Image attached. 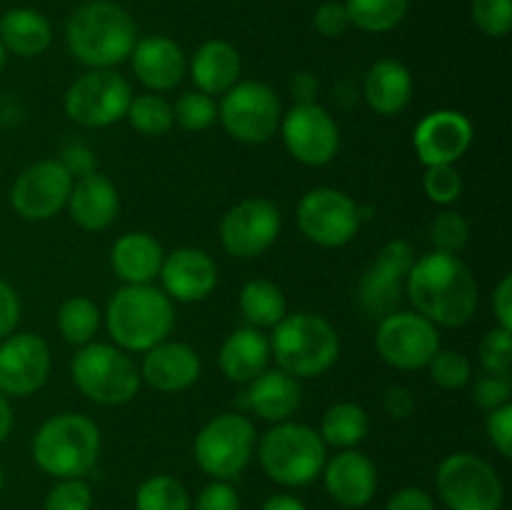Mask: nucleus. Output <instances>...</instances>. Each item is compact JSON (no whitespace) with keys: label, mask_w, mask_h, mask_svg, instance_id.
I'll return each instance as SVG.
<instances>
[{"label":"nucleus","mask_w":512,"mask_h":510,"mask_svg":"<svg viewBox=\"0 0 512 510\" xmlns=\"http://www.w3.org/2000/svg\"><path fill=\"white\" fill-rule=\"evenodd\" d=\"M475 138L473 123L460 110H433L425 115L413 133L415 155L425 168L430 165H455L470 150Z\"/></svg>","instance_id":"obj_19"},{"label":"nucleus","mask_w":512,"mask_h":510,"mask_svg":"<svg viewBox=\"0 0 512 510\" xmlns=\"http://www.w3.org/2000/svg\"><path fill=\"white\" fill-rule=\"evenodd\" d=\"M3 65H5V48L3 43H0V70H3Z\"/></svg>","instance_id":"obj_56"},{"label":"nucleus","mask_w":512,"mask_h":510,"mask_svg":"<svg viewBox=\"0 0 512 510\" xmlns=\"http://www.w3.org/2000/svg\"><path fill=\"white\" fill-rule=\"evenodd\" d=\"M325 493L340 508L360 510L378 493V468L373 460L360 450H338L333 458L325 460L323 473Z\"/></svg>","instance_id":"obj_21"},{"label":"nucleus","mask_w":512,"mask_h":510,"mask_svg":"<svg viewBox=\"0 0 512 510\" xmlns=\"http://www.w3.org/2000/svg\"><path fill=\"white\" fill-rule=\"evenodd\" d=\"M278 130L293 160L310 168L328 165L340 150L338 123L320 103H303L283 110Z\"/></svg>","instance_id":"obj_15"},{"label":"nucleus","mask_w":512,"mask_h":510,"mask_svg":"<svg viewBox=\"0 0 512 510\" xmlns=\"http://www.w3.org/2000/svg\"><path fill=\"white\" fill-rule=\"evenodd\" d=\"M5 485V473H3V465H0V490H3Z\"/></svg>","instance_id":"obj_57"},{"label":"nucleus","mask_w":512,"mask_h":510,"mask_svg":"<svg viewBox=\"0 0 512 510\" xmlns=\"http://www.w3.org/2000/svg\"><path fill=\"white\" fill-rule=\"evenodd\" d=\"M485 433L503 458H512V403L485 413Z\"/></svg>","instance_id":"obj_45"},{"label":"nucleus","mask_w":512,"mask_h":510,"mask_svg":"<svg viewBox=\"0 0 512 510\" xmlns=\"http://www.w3.org/2000/svg\"><path fill=\"white\" fill-rule=\"evenodd\" d=\"M70 375L80 393L105 408L128 405L140 393V368L130 353L113 343L80 345L70 360Z\"/></svg>","instance_id":"obj_7"},{"label":"nucleus","mask_w":512,"mask_h":510,"mask_svg":"<svg viewBox=\"0 0 512 510\" xmlns=\"http://www.w3.org/2000/svg\"><path fill=\"white\" fill-rule=\"evenodd\" d=\"M283 230V215L268 198H245L220 220V243L233 258L250 260L268 253Z\"/></svg>","instance_id":"obj_16"},{"label":"nucleus","mask_w":512,"mask_h":510,"mask_svg":"<svg viewBox=\"0 0 512 510\" xmlns=\"http://www.w3.org/2000/svg\"><path fill=\"white\" fill-rule=\"evenodd\" d=\"M73 190V175L58 158L38 160L20 170L10 188V205L15 213L30 223H43L55 218L68 205Z\"/></svg>","instance_id":"obj_17"},{"label":"nucleus","mask_w":512,"mask_h":510,"mask_svg":"<svg viewBox=\"0 0 512 510\" xmlns=\"http://www.w3.org/2000/svg\"><path fill=\"white\" fill-rule=\"evenodd\" d=\"M405 298L435 328H463L478 313L480 290L460 255L430 250L413 260L405 278Z\"/></svg>","instance_id":"obj_1"},{"label":"nucleus","mask_w":512,"mask_h":510,"mask_svg":"<svg viewBox=\"0 0 512 510\" xmlns=\"http://www.w3.org/2000/svg\"><path fill=\"white\" fill-rule=\"evenodd\" d=\"M103 448L98 423L83 413H58L33 435L30 455L45 475L55 480L85 478Z\"/></svg>","instance_id":"obj_4"},{"label":"nucleus","mask_w":512,"mask_h":510,"mask_svg":"<svg viewBox=\"0 0 512 510\" xmlns=\"http://www.w3.org/2000/svg\"><path fill=\"white\" fill-rule=\"evenodd\" d=\"M70 55L90 70H110L130 58L138 43V28L128 10L110 0L83 3L65 25Z\"/></svg>","instance_id":"obj_2"},{"label":"nucleus","mask_w":512,"mask_h":510,"mask_svg":"<svg viewBox=\"0 0 512 510\" xmlns=\"http://www.w3.org/2000/svg\"><path fill=\"white\" fill-rule=\"evenodd\" d=\"M238 308L250 328L268 330L275 328L288 315V298H285L283 288L275 285L273 280L255 278L240 288Z\"/></svg>","instance_id":"obj_31"},{"label":"nucleus","mask_w":512,"mask_h":510,"mask_svg":"<svg viewBox=\"0 0 512 510\" xmlns=\"http://www.w3.org/2000/svg\"><path fill=\"white\" fill-rule=\"evenodd\" d=\"M423 190L430 203L448 208L463 195V175L455 165H430L423 175Z\"/></svg>","instance_id":"obj_40"},{"label":"nucleus","mask_w":512,"mask_h":510,"mask_svg":"<svg viewBox=\"0 0 512 510\" xmlns=\"http://www.w3.org/2000/svg\"><path fill=\"white\" fill-rule=\"evenodd\" d=\"M50 365L53 355L38 333H10L0 340V393L30 398L45 385Z\"/></svg>","instance_id":"obj_18"},{"label":"nucleus","mask_w":512,"mask_h":510,"mask_svg":"<svg viewBox=\"0 0 512 510\" xmlns=\"http://www.w3.org/2000/svg\"><path fill=\"white\" fill-rule=\"evenodd\" d=\"M512 330L505 328H493L483 335L478 345L480 365H483L485 373L493 375H505L510 378L512 368Z\"/></svg>","instance_id":"obj_41"},{"label":"nucleus","mask_w":512,"mask_h":510,"mask_svg":"<svg viewBox=\"0 0 512 510\" xmlns=\"http://www.w3.org/2000/svg\"><path fill=\"white\" fill-rule=\"evenodd\" d=\"M435 490L448 510H503L505 503V485L495 465L465 450L440 460Z\"/></svg>","instance_id":"obj_9"},{"label":"nucleus","mask_w":512,"mask_h":510,"mask_svg":"<svg viewBox=\"0 0 512 510\" xmlns=\"http://www.w3.org/2000/svg\"><path fill=\"white\" fill-rule=\"evenodd\" d=\"M103 320L113 345L125 353H145L173 333L175 308L163 288L153 283L123 285L108 300Z\"/></svg>","instance_id":"obj_3"},{"label":"nucleus","mask_w":512,"mask_h":510,"mask_svg":"<svg viewBox=\"0 0 512 510\" xmlns=\"http://www.w3.org/2000/svg\"><path fill=\"white\" fill-rule=\"evenodd\" d=\"M303 403V388L300 380L288 375L280 368H268L258 378L250 380L243 393L245 410L268 423H283L300 410Z\"/></svg>","instance_id":"obj_24"},{"label":"nucleus","mask_w":512,"mask_h":510,"mask_svg":"<svg viewBox=\"0 0 512 510\" xmlns=\"http://www.w3.org/2000/svg\"><path fill=\"white\" fill-rule=\"evenodd\" d=\"M470 240V225L458 210H440L430 223V243L440 253L460 255Z\"/></svg>","instance_id":"obj_39"},{"label":"nucleus","mask_w":512,"mask_h":510,"mask_svg":"<svg viewBox=\"0 0 512 510\" xmlns=\"http://www.w3.org/2000/svg\"><path fill=\"white\" fill-rule=\"evenodd\" d=\"M20 313H23V305H20L18 290L8 280L0 278V340L15 333L20 323Z\"/></svg>","instance_id":"obj_48"},{"label":"nucleus","mask_w":512,"mask_h":510,"mask_svg":"<svg viewBox=\"0 0 512 510\" xmlns=\"http://www.w3.org/2000/svg\"><path fill=\"white\" fill-rule=\"evenodd\" d=\"M383 408L393 420L410 418L415 410L413 390L405 388V385H390L383 395Z\"/></svg>","instance_id":"obj_51"},{"label":"nucleus","mask_w":512,"mask_h":510,"mask_svg":"<svg viewBox=\"0 0 512 510\" xmlns=\"http://www.w3.org/2000/svg\"><path fill=\"white\" fill-rule=\"evenodd\" d=\"M298 230L320 248H343L358 235V203L338 188H313L300 198L295 210Z\"/></svg>","instance_id":"obj_12"},{"label":"nucleus","mask_w":512,"mask_h":510,"mask_svg":"<svg viewBox=\"0 0 512 510\" xmlns=\"http://www.w3.org/2000/svg\"><path fill=\"white\" fill-rule=\"evenodd\" d=\"M158 278L173 303H200L218 288V265L205 250L185 245L165 253Z\"/></svg>","instance_id":"obj_20"},{"label":"nucleus","mask_w":512,"mask_h":510,"mask_svg":"<svg viewBox=\"0 0 512 510\" xmlns=\"http://www.w3.org/2000/svg\"><path fill=\"white\" fill-rule=\"evenodd\" d=\"M68 213L78 228L88 233H100L110 228L120 213L118 188L105 175L90 173L73 180V190L68 198Z\"/></svg>","instance_id":"obj_25"},{"label":"nucleus","mask_w":512,"mask_h":510,"mask_svg":"<svg viewBox=\"0 0 512 510\" xmlns=\"http://www.w3.org/2000/svg\"><path fill=\"white\" fill-rule=\"evenodd\" d=\"M125 120L140 135L160 138V135H165L175 125L173 103H168L160 93H148L145 90V93L133 95V100L128 105V113H125Z\"/></svg>","instance_id":"obj_35"},{"label":"nucleus","mask_w":512,"mask_h":510,"mask_svg":"<svg viewBox=\"0 0 512 510\" xmlns=\"http://www.w3.org/2000/svg\"><path fill=\"white\" fill-rule=\"evenodd\" d=\"M0 43L5 53L18 58H38L53 43V28L38 10L13 8L0 18Z\"/></svg>","instance_id":"obj_30"},{"label":"nucleus","mask_w":512,"mask_h":510,"mask_svg":"<svg viewBox=\"0 0 512 510\" xmlns=\"http://www.w3.org/2000/svg\"><path fill=\"white\" fill-rule=\"evenodd\" d=\"M313 25L325 38H340L350 28L348 10H345V5L340 0H328V3H323L315 10Z\"/></svg>","instance_id":"obj_47"},{"label":"nucleus","mask_w":512,"mask_h":510,"mask_svg":"<svg viewBox=\"0 0 512 510\" xmlns=\"http://www.w3.org/2000/svg\"><path fill=\"white\" fill-rule=\"evenodd\" d=\"M320 438L328 448L350 450L363 443L370 433L368 410L353 400H340L333 403L320 418Z\"/></svg>","instance_id":"obj_32"},{"label":"nucleus","mask_w":512,"mask_h":510,"mask_svg":"<svg viewBox=\"0 0 512 510\" xmlns=\"http://www.w3.org/2000/svg\"><path fill=\"white\" fill-rule=\"evenodd\" d=\"M165 250L150 233L133 230L120 235L110 250V265L125 285H148L163 268Z\"/></svg>","instance_id":"obj_29"},{"label":"nucleus","mask_w":512,"mask_h":510,"mask_svg":"<svg viewBox=\"0 0 512 510\" xmlns=\"http://www.w3.org/2000/svg\"><path fill=\"white\" fill-rule=\"evenodd\" d=\"M133 73L148 93H168L188 75V58L183 48L168 35H148L138 40L130 53Z\"/></svg>","instance_id":"obj_23"},{"label":"nucleus","mask_w":512,"mask_h":510,"mask_svg":"<svg viewBox=\"0 0 512 510\" xmlns=\"http://www.w3.org/2000/svg\"><path fill=\"white\" fill-rule=\"evenodd\" d=\"M383 510H435V500L428 490L423 488H400L398 493L390 495Z\"/></svg>","instance_id":"obj_49"},{"label":"nucleus","mask_w":512,"mask_h":510,"mask_svg":"<svg viewBox=\"0 0 512 510\" xmlns=\"http://www.w3.org/2000/svg\"><path fill=\"white\" fill-rule=\"evenodd\" d=\"M290 95H293L295 105L303 103H318V93H320V80L318 75L310 73V70H300L290 78Z\"/></svg>","instance_id":"obj_53"},{"label":"nucleus","mask_w":512,"mask_h":510,"mask_svg":"<svg viewBox=\"0 0 512 510\" xmlns=\"http://www.w3.org/2000/svg\"><path fill=\"white\" fill-rule=\"evenodd\" d=\"M188 73L193 78L195 90L210 95H225L243 73V63H240V53L233 43L228 40H205L198 50L193 53L188 63Z\"/></svg>","instance_id":"obj_28"},{"label":"nucleus","mask_w":512,"mask_h":510,"mask_svg":"<svg viewBox=\"0 0 512 510\" xmlns=\"http://www.w3.org/2000/svg\"><path fill=\"white\" fill-rule=\"evenodd\" d=\"M255 455L263 473L273 483L285 485V488H305L323 473L328 445L310 425L283 420L258 435Z\"/></svg>","instance_id":"obj_6"},{"label":"nucleus","mask_w":512,"mask_h":510,"mask_svg":"<svg viewBox=\"0 0 512 510\" xmlns=\"http://www.w3.org/2000/svg\"><path fill=\"white\" fill-rule=\"evenodd\" d=\"M378 355L398 370H423L440 350V333L415 310H393L375 330Z\"/></svg>","instance_id":"obj_13"},{"label":"nucleus","mask_w":512,"mask_h":510,"mask_svg":"<svg viewBox=\"0 0 512 510\" xmlns=\"http://www.w3.org/2000/svg\"><path fill=\"white\" fill-rule=\"evenodd\" d=\"M203 373L198 350L180 340H163L143 353L140 380L158 393H183L193 388Z\"/></svg>","instance_id":"obj_22"},{"label":"nucleus","mask_w":512,"mask_h":510,"mask_svg":"<svg viewBox=\"0 0 512 510\" xmlns=\"http://www.w3.org/2000/svg\"><path fill=\"white\" fill-rule=\"evenodd\" d=\"M493 315L500 328L512 330V275H503L493 290Z\"/></svg>","instance_id":"obj_52"},{"label":"nucleus","mask_w":512,"mask_h":510,"mask_svg":"<svg viewBox=\"0 0 512 510\" xmlns=\"http://www.w3.org/2000/svg\"><path fill=\"white\" fill-rule=\"evenodd\" d=\"M430 380L443 390H460L473 380V365L460 350L440 348L428 363Z\"/></svg>","instance_id":"obj_38"},{"label":"nucleus","mask_w":512,"mask_h":510,"mask_svg":"<svg viewBox=\"0 0 512 510\" xmlns=\"http://www.w3.org/2000/svg\"><path fill=\"white\" fill-rule=\"evenodd\" d=\"M133 88L120 73L110 70H88L68 85L63 110L80 128H108L125 120Z\"/></svg>","instance_id":"obj_11"},{"label":"nucleus","mask_w":512,"mask_h":510,"mask_svg":"<svg viewBox=\"0 0 512 510\" xmlns=\"http://www.w3.org/2000/svg\"><path fill=\"white\" fill-rule=\"evenodd\" d=\"M100 323H103V313L85 295H73L58 310L60 338L68 345H75V348L93 343L100 330Z\"/></svg>","instance_id":"obj_33"},{"label":"nucleus","mask_w":512,"mask_h":510,"mask_svg":"<svg viewBox=\"0 0 512 510\" xmlns=\"http://www.w3.org/2000/svg\"><path fill=\"white\" fill-rule=\"evenodd\" d=\"M193 510H243V503L228 480H210L195 498Z\"/></svg>","instance_id":"obj_46"},{"label":"nucleus","mask_w":512,"mask_h":510,"mask_svg":"<svg viewBox=\"0 0 512 510\" xmlns=\"http://www.w3.org/2000/svg\"><path fill=\"white\" fill-rule=\"evenodd\" d=\"M13 425H15L13 403H10L8 395L0 393V443L8 440V435L13 433Z\"/></svg>","instance_id":"obj_55"},{"label":"nucleus","mask_w":512,"mask_h":510,"mask_svg":"<svg viewBox=\"0 0 512 510\" xmlns=\"http://www.w3.org/2000/svg\"><path fill=\"white\" fill-rule=\"evenodd\" d=\"M350 25L365 33H388L398 28L410 10V0H343Z\"/></svg>","instance_id":"obj_34"},{"label":"nucleus","mask_w":512,"mask_h":510,"mask_svg":"<svg viewBox=\"0 0 512 510\" xmlns=\"http://www.w3.org/2000/svg\"><path fill=\"white\" fill-rule=\"evenodd\" d=\"M270 355L278 368L293 378H320L338 363L340 335L320 313L298 310L285 315L273 328Z\"/></svg>","instance_id":"obj_5"},{"label":"nucleus","mask_w":512,"mask_h":510,"mask_svg":"<svg viewBox=\"0 0 512 510\" xmlns=\"http://www.w3.org/2000/svg\"><path fill=\"white\" fill-rule=\"evenodd\" d=\"M360 95L380 118H395L413 100V73L395 58H380L368 68Z\"/></svg>","instance_id":"obj_26"},{"label":"nucleus","mask_w":512,"mask_h":510,"mask_svg":"<svg viewBox=\"0 0 512 510\" xmlns=\"http://www.w3.org/2000/svg\"><path fill=\"white\" fill-rule=\"evenodd\" d=\"M258 443L253 420L243 413H218L198 430L193 458L210 480H235L250 465Z\"/></svg>","instance_id":"obj_8"},{"label":"nucleus","mask_w":512,"mask_h":510,"mask_svg":"<svg viewBox=\"0 0 512 510\" xmlns=\"http://www.w3.org/2000/svg\"><path fill=\"white\" fill-rule=\"evenodd\" d=\"M58 160L65 165V170H68V173L73 175V180L75 178H83V175L95 173V155H93V150L85 148V145H80V143L68 145V148L63 150V155H60Z\"/></svg>","instance_id":"obj_50"},{"label":"nucleus","mask_w":512,"mask_h":510,"mask_svg":"<svg viewBox=\"0 0 512 510\" xmlns=\"http://www.w3.org/2000/svg\"><path fill=\"white\" fill-rule=\"evenodd\" d=\"M173 120L188 133H203L218 123V103L200 90H188L175 100Z\"/></svg>","instance_id":"obj_37"},{"label":"nucleus","mask_w":512,"mask_h":510,"mask_svg":"<svg viewBox=\"0 0 512 510\" xmlns=\"http://www.w3.org/2000/svg\"><path fill=\"white\" fill-rule=\"evenodd\" d=\"M260 510H308V508H305L303 500L295 498V495L275 493V495H270V498H265L263 508Z\"/></svg>","instance_id":"obj_54"},{"label":"nucleus","mask_w":512,"mask_h":510,"mask_svg":"<svg viewBox=\"0 0 512 510\" xmlns=\"http://www.w3.org/2000/svg\"><path fill=\"white\" fill-rule=\"evenodd\" d=\"M475 28L488 38H505L512 28V0H473Z\"/></svg>","instance_id":"obj_42"},{"label":"nucleus","mask_w":512,"mask_h":510,"mask_svg":"<svg viewBox=\"0 0 512 510\" xmlns=\"http://www.w3.org/2000/svg\"><path fill=\"white\" fill-rule=\"evenodd\" d=\"M415 250L408 240H388L358 280V303L370 318H385L405 298V278L413 268Z\"/></svg>","instance_id":"obj_14"},{"label":"nucleus","mask_w":512,"mask_h":510,"mask_svg":"<svg viewBox=\"0 0 512 510\" xmlns=\"http://www.w3.org/2000/svg\"><path fill=\"white\" fill-rule=\"evenodd\" d=\"M283 105L278 93L260 80H238L220 95L218 120L225 133L245 145H263L278 133Z\"/></svg>","instance_id":"obj_10"},{"label":"nucleus","mask_w":512,"mask_h":510,"mask_svg":"<svg viewBox=\"0 0 512 510\" xmlns=\"http://www.w3.org/2000/svg\"><path fill=\"white\" fill-rule=\"evenodd\" d=\"M135 510H193V500L178 478L158 473L138 485Z\"/></svg>","instance_id":"obj_36"},{"label":"nucleus","mask_w":512,"mask_h":510,"mask_svg":"<svg viewBox=\"0 0 512 510\" xmlns=\"http://www.w3.org/2000/svg\"><path fill=\"white\" fill-rule=\"evenodd\" d=\"M93 508V488L85 478H63L48 490L43 510H90Z\"/></svg>","instance_id":"obj_43"},{"label":"nucleus","mask_w":512,"mask_h":510,"mask_svg":"<svg viewBox=\"0 0 512 510\" xmlns=\"http://www.w3.org/2000/svg\"><path fill=\"white\" fill-rule=\"evenodd\" d=\"M510 398H512V383L510 378H505V375L485 373L473 383V400L480 410H485V413L510 403Z\"/></svg>","instance_id":"obj_44"},{"label":"nucleus","mask_w":512,"mask_h":510,"mask_svg":"<svg viewBox=\"0 0 512 510\" xmlns=\"http://www.w3.org/2000/svg\"><path fill=\"white\" fill-rule=\"evenodd\" d=\"M270 338L258 328L233 330L223 340L218 350V368L225 375V380L238 385H248L250 380L265 373L270 365Z\"/></svg>","instance_id":"obj_27"}]
</instances>
